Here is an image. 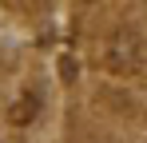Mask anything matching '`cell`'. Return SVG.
<instances>
[{
	"label": "cell",
	"instance_id": "6da1fadb",
	"mask_svg": "<svg viewBox=\"0 0 147 143\" xmlns=\"http://www.w3.org/2000/svg\"><path fill=\"white\" fill-rule=\"evenodd\" d=\"M103 52H107V68L119 72V76H127V72H139V68H143L147 40L135 32V28H115V32L107 36Z\"/></svg>",
	"mask_w": 147,
	"mask_h": 143
},
{
	"label": "cell",
	"instance_id": "7a4b0ae2",
	"mask_svg": "<svg viewBox=\"0 0 147 143\" xmlns=\"http://www.w3.org/2000/svg\"><path fill=\"white\" fill-rule=\"evenodd\" d=\"M28 119H36V99H24L12 107V123H28Z\"/></svg>",
	"mask_w": 147,
	"mask_h": 143
}]
</instances>
